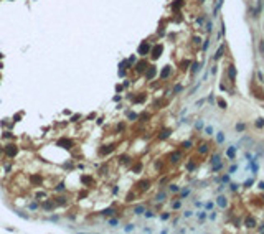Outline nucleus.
Wrapping results in <instances>:
<instances>
[{
	"label": "nucleus",
	"mask_w": 264,
	"mask_h": 234,
	"mask_svg": "<svg viewBox=\"0 0 264 234\" xmlns=\"http://www.w3.org/2000/svg\"><path fill=\"white\" fill-rule=\"evenodd\" d=\"M17 152H18V148H17L15 145H7V147H3V153H5L7 157H10V158L17 157Z\"/></svg>",
	"instance_id": "obj_1"
},
{
	"label": "nucleus",
	"mask_w": 264,
	"mask_h": 234,
	"mask_svg": "<svg viewBox=\"0 0 264 234\" xmlns=\"http://www.w3.org/2000/svg\"><path fill=\"white\" fill-rule=\"evenodd\" d=\"M149 51H150V45H149L147 41H144V43L139 46V50H137V53H139V55H142V56H145Z\"/></svg>",
	"instance_id": "obj_2"
},
{
	"label": "nucleus",
	"mask_w": 264,
	"mask_h": 234,
	"mask_svg": "<svg viewBox=\"0 0 264 234\" xmlns=\"http://www.w3.org/2000/svg\"><path fill=\"white\" fill-rule=\"evenodd\" d=\"M56 145H58V147H63V148H71V147H73V142L68 140V138H60V140L56 142Z\"/></svg>",
	"instance_id": "obj_3"
},
{
	"label": "nucleus",
	"mask_w": 264,
	"mask_h": 234,
	"mask_svg": "<svg viewBox=\"0 0 264 234\" xmlns=\"http://www.w3.org/2000/svg\"><path fill=\"white\" fill-rule=\"evenodd\" d=\"M162 51H164V46H162V45H155V46L152 48V58H159V56L162 55Z\"/></svg>",
	"instance_id": "obj_4"
},
{
	"label": "nucleus",
	"mask_w": 264,
	"mask_h": 234,
	"mask_svg": "<svg viewBox=\"0 0 264 234\" xmlns=\"http://www.w3.org/2000/svg\"><path fill=\"white\" fill-rule=\"evenodd\" d=\"M155 74H157V69H155V66H149L147 73H145V78H147V79H154V78H155Z\"/></svg>",
	"instance_id": "obj_5"
},
{
	"label": "nucleus",
	"mask_w": 264,
	"mask_h": 234,
	"mask_svg": "<svg viewBox=\"0 0 264 234\" xmlns=\"http://www.w3.org/2000/svg\"><path fill=\"white\" fill-rule=\"evenodd\" d=\"M147 66H149L147 61H139V63L135 64V71H137V73H144V71L147 69Z\"/></svg>",
	"instance_id": "obj_6"
},
{
	"label": "nucleus",
	"mask_w": 264,
	"mask_h": 234,
	"mask_svg": "<svg viewBox=\"0 0 264 234\" xmlns=\"http://www.w3.org/2000/svg\"><path fill=\"white\" fill-rule=\"evenodd\" d=\"M112 150H114V145H104V147L99 150V153H101V155H107V153H111Z\"/></svg>",
	"instance_id": "obj_7"
},
{
	"label": "nucleus",
	"mask_w": 264,
	"mask_h": 234,
	"mask_svg": "<svg viewBox=\"0 0 264 234\" xmlns=\"http://www.w3.org/2000/svg\"><path fill=\"white\" fill-rule=\"evenodd\" d=\"M244 224H246V228H254V226H256V219L251 218V216H248V218L244 219Z\"/></svg>",
	"instance_id": "obj_8"
},
{
	"label": "nucleus",
	"mask_w": 264,
	"mask_h": 234,
	"mask_svg": "<svg viewBox=\"0 0 264 234\" xmlns=\"http://www.w3.org/2000/svg\"><path fill=\"white\" fill-rule=\"evenodd\" d=\"M180 158H182V153H180V152H173V153L170 155V162H172V163H177Z\"/></svg>",
	"instance_id": "obj_9"
},
{
	"label": "nucleus",
	"mask_w": 264,
	"mask_h": 234,
	"mask_svg": "<svg viewBox=\"0 0 264 234\" xmlns=\"http://www.w3.org/2000/svg\"><path fill=\"white\" fill-rule=\"evenodd\" d=\"M216 204H218L220 208H226V206H228V201H226L225 196H220V198L216 200Z\"/></svg>",
	"instance_id": "obj_10"
},
{
	"label": "nucleus",
	"mask_w": 264,
	"mask_h": 234,
	"mask_svg": "<svg viewBox=\"0 0 264 234\" xmlns=\"http://www.w3.org/2000/svg\"><path fill=\"white\" fill-rule=\"evenodd\" d=\"M170 73H172V69H170V66H165L164 69H162V73H160V78H162V79H165V78H168V76H170Z\"/></svg>",
	"instance_id": "obj_11"
},
{
	"label": "nucleus",
	"mask_w": 264,
	"mask_h": 234,
	"mask_svg": "<svg viewBox=\"0 0 264 234\" xmlns=\"http://www.w3.org/2000/svg\"><path fill=\"white\" fill-rule=\"evenodd\" d=\"M228 78H230L231 81H234V78H236V68L234 66H230V69H228Z\"/></svg>",
	"instance_id": "obj_12"
},
{
	"label": "nucleus",
	"mask_w": 264,
	"mask_h": 234,
	"mask_svg": "<svg viewBox=\"0 0 264 234\" xmlns=\"http://www.w3.org/2000/svg\"><path fill=\"white\" fill-rule=\"evenodd\" d=\"M30 181H32L33 185H40L43 180H41V176H40V175H33V176H30Z\"/></svg>",
	"instance_id": "obj_13"
},
{
	"label": "nucleus",
	"mask_w": 264,
	"mask_h": 234,
	"mask_svg": "<svg viewBox=\"0 0 264 234\" xmlns=\"http://www.w3.org/2000/svg\"><path fill=\"white\" fill-rule=\"evenodd\" d=\"M55 206H56V203H53V201H45V203H43V209H48V211L53 209Z\"/></svg>",
	"instance_id": "obj_14"
},
{
	"label": "nucleus",
	"mask_w": 264,
	"mask_h": 234,
	"mask_svg": "<svg viewBox=\"0 0 264 234\" xmlns=\"http://www.w3.org/2000/svg\"><path fill=\"white\" fill-rule=\"evenodd\" d=\"M183 7V0H173V3H172V8L173 10H178V8H182Z\"/></svg>",
	"instance_id": "obj_15"
},
{
	"label": "nucleus",
	"mask_w": 264,
	"mask_h": 234,
	"mask_svg": "<svg viewBox=\"0 0 264 234\" xmlns=\"http://www.w3.org/2000/svg\"><path fill=\"white\" fill-rule=\"evenodd\" d=\"M149 186H150V181H149V180H144V181H139V188H140V190H147Z\"/></svg>",
	"instance_id": "obj_16"
},
{
	"label": "nucleus",
	"mask_w": 264,
	"mask_h": 234,
	"mask_svg": "<svg viewBox=\"0 0 264 234\" xmlns=\"http://www.w3.org/2000/svg\"><path fill=\"white\" fill-rule=\"evenodd\" d=\"M81 181H83L84 185H93V181H94V180H93L91 176H81Z\"/></svg>",
	"instance_id": "obj_17"
},
{
	"label": "nucleus",
	"mask_w": 264,
	"mask_h": 234,
	"mask_svg": "<svg viewBox=\"0 0 264 234\" xmlns=\"http://www.w3.org/2000/svg\"><path fill=\"white\" fill-rule=\"evenodd\" d=\"M228 157H230L231 160H234V157H236V148H234V147H230V148H228Z\"/></svg>",
	"instance_id": "obj_18"
},
{
	"label": "nucleus",
	"mask_w": 264,
	"mask_h": 234,
	"mask_svg": "<svg viewBox=\"0 0 264 234\" xmlns=\"http://www.w3.org/2000/svg\"><path fill=\"white\" fill-rule=\"evenodd\" d=\"M101 214H102V216H112V214H114V209H112V208H107V209L101 211Z\"/></svg>",
	"instance_id": "obj_19"
},
{
	"label": "nucleus",
	"mask_w": 264,
	"mask_h": 234,
	"mask_svg": "<svg viewBox=\"0 0 264 234\" xmlns=\"http://www.w3.org/2000/svg\"><path fill=\"white\" fill-rule=\"evenodd\" d=\"M170 132H172L170 129H167V130H162V132H160V135H159V138H162V140H164V138H167V137L170 135Z\"/></svg>",
	"instance_id": "obj_20"
},
{
	"label": "nucleus",
	"mask_w": 264,
	"mask_h": 234,
	"mask_svg": "<svg viewBox=\"0 0 264 234\" xmlns=\"http://www.w3.org/2000/svg\"><path fill=\"white\" fill-rule=\"evenodd\" d=\"M221 56H223V46L216 50V53H215V60H220Z\"/></svg>",
	"instance_id": "obj_21"
},
{
	"label": "nucleus",
	"mask_w": 264,
	"mask_h": 234,
	"mask_svg": "<svg viewBox=\"0 0 264 234\" xmlns=\"http://www.w3.org/2000/svg\"><path fill=\"white\" fill-rule=\"evenodd\" d=\"M218 106H220V109H223V110H225V109H226V101L218 97Z\"/></svg>",
	"instance_id": "obj_22"
},
{
	"label": "nucleus",
	"mask_w": 264,
	"mask_h": 234,
	"mask_svg": "<svg viewBox=\"0 0 264 234\" xmlns=\"http://www.w3.org/2000/svg\"><path fill=\"white\" fill-rule=\"evenodd\" d=\"M134 213H135V214H142V213H145V209H144V206H135Z\"/></svg>",
	"instance_id": "obj_23"
},
{
	"label": "nucleus",
	"mask_w": 264,
	"mask_h": 234,
	"mask_svg": "<svg viewBox=\"0 0 264 234\" xmlns=\"http://www.w3.org/2000/svg\"><path fill=\"white\" fill-rule=\"evenodd\" d=\"M244 129H246V125H244V124H243V122H239V124H238V125H236V130H238V132H243V130H244Z\"/></svg>",
	"instance_id": "obj_24"
},
{
	"label": "nucleus",
	"mask_w": 264,
	"mask_h": 234,
	"mask_svg": "<svg viewBox=\"0 0 264 234\" xmlns=\"http://www.w3.org/2000/svg\"><path fill=\"white\" fill-rule=\"evenodd\" d=\"M55 203H56V204H65V203H66V198L60 196V198H56V200H55Z\"/></svg>",
	"instance_id": "obj_25"
},
{
	"label": "nucleus",
	"mask_w": 264,
	"mask_h": 234,
	"mask_svg": "<svg viewBox=\"0 0 264 234\" xmlns=\"http://www.w3.org/2000/svg\"><path fill=\"white\" fill-rule=\"evenodd\" d=\"M216 140H218V143H221V142L225 140V135H223V132H218V135H216Z\"/></svg>",
	"instance_id": "obj_26"
},
{
	"label": "nucleus",
	"mask_w": 264,
	"mask_h": 234,
	"mask_svg": "<svg viewBox=\"0 0 264 234\" xmlns=\"http://www.w3.org/2000/svg\"><path fill=\"white\" fill-rule=\"evenodd\" d=\"M256 127H259V129L264 127V119H258V120H256Z\"/></svg>",
	"instance_id": "obj_27"
},
{
	"label": "nucleus",
	"mask_w": 264,
	"mask_h": 234,
	"mask_svg": "<svg viewBox=\"0 0 264 234\" xmlns=\"http://www.w3.org/2000/svg\"><path fill=\"white\" fill-rule=\"evenodd\" d=\"M182 89H183V86H182V84H177V86L173 87V92H182Z\"/></svg>",
	"instance_id": "obj_28"
},
{
	"label": "nucleus",
	"mask_w": 264,
	"mask_h": 234,
	"mask_svg": "<svg viewBox=\"0 0 264 234\" xmlns=\"http://www.w3.org/2000/svg\"><path fill=\"white\" fill-rule=\"evenodd\" d=\"M200 153H205V152H208V145H200V150H198Z\"/></svg>",
	"instance_id": "obj_29"
},
{
	"label": "nucleus",
	"mask_w": 264,
	"mask_h": 234,
	"mask_svg": "<svg viewBox=\"0 0 264 234\" xmlns=\"http://www.w3.org/2000/svg\"><path fill=\"white\" fill-rule=\"evenodd\" d=\"M121 162H122V163H129V162H131V158H129L127 155H122V157H121Z\"/></svg>",
	"instance_id": "obj_30"
},
{
	"label": "nucleus",
	"mask_w": 264,
	"mask_h": 234,
	"mask_svg": "<svg viewBox=\"0 0 264 234\" xmlns=\"http://www.w3.org/2000/svg\"><path fill=\"white\" fill-rule=\"evenodd\" d=\"M208 46H210V40H206V41L203 43V46H201V50H203V51H206V50H208Z\"/></svg>",
	"instance_id": "obj_31"
},
{
	"label": "nucleus",
	"mask_w": 264,
	"mask_h": 234,
	"mask_svg": "<svg viewBox=\"0 0 264 234\" xmlns=\"http://www.w3.org/2000/svg\"><path fill=\"white\" fill-rule=\"evenodd\" d=\"M198 69H200L198 63H193V64H192V71H193V73H198Z\"/></svg>",
	"instance_id": "obj_32"
},
{
	"label": "nucleus",
	"mask_w": 264,
	"mask_h": 234,
	"mask_svg": "<svg viewBox=\"0 0 264 234\" xmlns=\"http://www.w3.org/2000/svg\"><path fill=\"white\" fill-rule=\"evenodd\" d=\"M137 117H139V115H137L135 112H129V119H131V120H135Z\"/></svg>",
	"instance_id": "obj_33"
},
{
	"label": "nucleus",
	"mask_w": 264,
	"mask_h": 234,
	"mask_svg": "<svg viewBox=\"0 0 264 234\" xmlns=\"http://www.w3.org/2000/svg\"><path fill=\"white\" fill-rule=\"evenodd\" d=\"M218 162H220V157H218V155H215V157L211 158V163H213V165H216Z\"/></svg>",
	"instance_id": "obj_34"
},
{
	"label": "nucleus",
	"mask_w": 264,
	"mask_h": 234,
	"mask_svg": "<svg viewBox=\"0 0 264 234\" xmlns=\"http://www.w3.org/2000/svg\"><path fill=\"white\" fill-rule=\"evenodd\" d=\"M144 101H145V96H139V97L134 99V102H144Z\"/></svg>",
	"instance_id": "obj_35"
},
{
	"label": "nucleus",
	"mask_w": 264,
	"mask_h": 234,
	"mask_svg": "<svg viewBox=\"0 0 264 234\" xmlns=\"http://www.w3.org/2000/svg\"><path fill=\"white\" fill-rule=\"evenodd\" d=\"M259 48H261V55H263V58H264V41L263 40L259 41Z\"/></svg>",
	"instance_id": "obj_36"
},
{
	"label": "nucleus",
	"mask_w": 264,
	"mask_h": 234,
	"mask_svg": "<svg viewBox=\"0 0 264 234\" xmlns=\"http://www.w3.org/2000/svg\"><path fill=\"white\" fill-rule=\"evenodd\" d=\"M132 170H134V171H140V170H142V163H137V165L132 168Z\"/></svg>",
	"instance_id": "obj_37"
},
{
	"label": "nucleus",
	"mask_w": 264,
	"mask_h": 234,
	"mask_svg": "<svg viewBox=\"0 0 264 234\" xmlns=\"http://www.w3.org/2000/svg\"><path fill=\"white\" fill-rule=\"evenodd\" d=\"M190 147H192V142H190V140L183 142V148H190Z\"/></svg>",
	"instance_id": "obj_38"
},
{
	"label": "nucleus",
	"mask_w": 264,
	"mask_h": 234,
	"mask_svg": "<svg viewBox=\"0 0 264 234\" xmlns=\"http://www.w3.org/2000/svg\"><path fill=\"white\" fill-rule=\"evenodd\" d=\"M211 132H213V129H211V127L208 125V127L205 129V134H206V135H211Z\"/></svg>",
	"instance_id": "obj_39"
},
{
	"label": "nucleus",
	"mask_w": 264,
	"mask_h": 234,
	"mask_svg": "<svg viewBox=\"0 0 264 234\" xmlns=\"http://www.w3.org/2000/svg\"><path fill=\"white\" fill-rule=\"evenodd\" d=\"M230 190H231V191H236V190H238V185H236V183H231V185H230Z\"/></svg>",
	"instance_id": "obj_40"
},
{
	"label": "nucleus",
	"mask_w": 264,
	"mask_h": 234,
	"mask_svg": "<svg viewBox=\"0 0 264 234\" xmlns=\"http://www.w3.org/2000/svg\"><path fill=\"white\" fill-rule=\"evenodd\" d=\"M63 190H65V185H63V183H60V185L56 186V191H63Z\"/></svg>",
	"instance_id": "obj_41"
},
{
	"label": "nucleus",
	"mask_w": 264,
	"mask_h": 234,
	"mask_svg": "<svg viewBox=\"0 0 264 234\" xmlns=\"http://www.w3.org/2000/svg\"><path fill=\"white\" fill-rule=\"evenodd\" d=\"M180 206H182V203H180V201H175V203H173V209H178Z\"/></svg>",
	"instance_id": "obj_42"
},
{
	"label": "nucleus",
	"mask_w": 264,
	"mask_h": 234,
	"mask_svg": "<svg viewBox=\"0 0 264 234\" xmlns=\"http://www.w3.org/2000/svg\"><path fill=\"white\" fill-rule=\"evenodd\" d=\"M164 198H165V193H160V195L157 196V201H164Z\"/></svg>",
	"instance_id": "obj_43"
},
{
	"label": "nucleus",
	"mask_w": 264,
	"mask_h": 234,
	"mask_svg": "<svg viewBox=\"0 0 264 234\" xmlns=\"http://www.w3.org/2000/svg\"><path fill=\"white\" fill-rule=\"evenodd\" d=\"M249 185H253V180H248V181H244V188H248Z\"/></svg>",
	"instance_id": "obj_44"
},
{
	"label": "nucleus",
	"mask_w": 264,
	"mask_h": 234,
	"mask_svg": "<svg viewBox=\"0 0 264 234\" xmlns=\"http://www.w3.org/2000/svg\"><path fill=\"white\" fill-rule=\"evenodd\" d=\"M109 224H111V226H117V219H111Z\"/></svg>",
	"instance_id": "obj_45"
},
{
	"label": "nucleus",
	"mask_w": 264,
	"mask_h": 234,
	"mask_svg": "<svg viewBox=\"0 0 264 234\" xmlns=\"http://www.w3.org/2000/svg\"><path fill=\"white\" fill-rule=\"evenodd\" d=\"M206 32H211V22L206 23Z\"/></svg>",
	"instance_id": "obj_46"
},
{
	"label": "nucleus",
	"mask_w": 264,
	"mask_h": 234,
	"mask_svg": "<svg viewBox=\"0 0 264 234\" xmlns=\"http://www.w3.org/2000/svg\"><path fill=\"white\" fill-rule=\"evenodd\" d=\"M149 117H150L149 114H142V115H140V119H142V120H145V119H149Z\"/></svg>",
	"instance_id": "obj_47"
},
{
	"label": "nucleus",
	"mask_w": 264,
	"mask_h": 234,
	"mask_svg": "<svg viewBox=\"0 0 264 234\" xmlns=\"http://www.w3.org/2000/svg\"><path fill=\"white\" fill-rule=\"evenodd\" d=\"M145 216H147V218H152L154 213H152V211H145Z\"/></svg>",
	"instance_id": "obj_48"
},
{
	"label": "nucleus",
	"mask_w": 264,
	"mask_h": 234,
	"mask_svg": "<svg viewBox=\"0 0 264 234\" xmlns=\"http://www.w3.org/2000/svg\"><path fill=\"white\" fill-rule=\"evenodd\" d=\"M236 170H238V167H236V165H233V167L230 168V173H234V171H236Z\"/></svg>",
	"instance_id": "obj_49"
},
{
	"label": "nucleus",
	"mask_w": 264,
	"mask_h": 234,
	"mask_svg": "<svg viewBox=\"0 0 264 234\" xmlns=\"http://www.w3.org/2000/svg\"><path fill=\"white\" fill-rule=\"evenodd\" d=\"M170 190H172V191H178V186H175V185H172V186H170Z\"/></svg>",
	"instance_id": "obj_50"
},
{
	"label": "nucleus",
	"mask_w": 264,
	"mask_h": 234,
	"mask_svg": "<svg viewBox=\"0 0 264 234\" xmlns=\"http://www.w3.org/2000/svg\"><path fill=\"white\" fill-rule=\"evenodd\" d=\"M168 218H170V214H168V213H165V214H162V219H168Z\"/></svg>",
	"instance_id": "obj_51"
},
{
	"label": "nucleus",
	"mask_w": 264,
	"mask_h": 234,
	"mask_svg": "<svg viewBox=\"0 0 264 234\" xmlns=\"http://www.w3.org/2000/svg\"><path fill=\"white\" fill-rule=\"evenodd\" d=\"M188 170H195V163H188Z\"/></svg>",
	"instance_id": "obj_52"
},
{
	"label": "nucleus",
	"mask_w": 264,
	"mask_h": 234,
	"mask_svg": "<svg viewBox=\"0 0 264 234\" xmlns=\"http://www.w3.org/2000/svg\"><path fill=\"white\" fill-rule=\"evenodd\" d=\"M36 206H38L36 203H32V204H30V209H36Z\"/></svg>",
	"instance_id": "obj_53"
},
{
	"label": "nucleus",
	"mask_w": 264,
	"mask_h": 234,
	"mask_svg": "<svg viewBox=\"0 0 264 234\" xmlns=\"http://www.w3.org/2000/svg\"><path fill=\"white\" fill-rule=\"evenodd\" d=\"M193 43H197V45L200 43V38H198V36H193Z\"/></svg>",
	"instance_id": "obj_54"
},
{
	"label": "nucleus",
	"mask_w": 264,
	"mask_h": 234,
	"mask_svg": "<svg viewBox=\"0 0 264 234\" xmlns=\"http://www.w3.org/2000/svg\"><path fill=\"white\" fill-rule=\"evenodd\" d=\"M258 78H259V81H263V73L261 71H258Z\"/></svg>",
	"instance_id": "obj_55"
},
{
	"label": "nucleus",
	"mask_w": 264,
	"mask_h": 234,
	"mask_svg": "<svg viewBox=\"0 0 264 234\" xmlns=\"http://www.w3.org/2000/svg\"><path fill=\"white\" fill-rule=\"evenodd\" d=\"M259 188H261V190H264V181H261V183H259Z\"/></svg>",
	"instance_id": "obj_56"
},
{
	"label": "nucleus",
	"mask_w": 264,
	"mask_h": 234,
	"mask_svg": "<svg viewBox=\"0 0 264 234\" xmlns=\"http://www.w3.org/2000/svg\"><path fill=\"white\" fill-rule=\"evenodd\" d=\"M198 2H203V0H198Z\"/></svg>",
	"instance_id": "obj_57"
}]
</instances>
